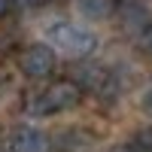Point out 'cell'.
I'll use <instances>...</instances> for the list:
<instances>
[{"label":"cell","instance_id":"obj_8","mask_svg":"<svg viewBox=\"0 0 152 152\" xmlns=\"http://www.w3.org/2000/svg\"><path fill=\"white\" fill-rule=\"evenodd\" d=\"M137 46H140V52H143V55L152 58V24H149V28H146L140 37H137Z\"/></svg>","mask_w":152,"mask_h":152},{"label":"cell","instance_id":"obj_10","mask_svg":"<svg viewBox=\"0 0 152 152\" xmlns=\"http://www.w3.org/2000/svg\"><path fill=\"white\" fill-rule=\"evenodd\" d=\"M9 9H12V3H9V0H0V18H3Z\"/></svg>","mask_w":152,"mask_h":152},{"label":"cell","instance_id":"obj_6","mask_svg":"<svg viewBox=\"0 0 152 152\" xmlns=\"http://www.w3.org/2000/svg\"><path fill=\"white\" fill-rule=\"evenodd\" d=\"M76 85L82 88V91H104V88L113 82V73L107 67L100 64H91V61H85V64H79V70H76Z\"/></svg>","mask_w":152,"mask_h":152},{"label":"cell","instance_id":"obj_7","mask_svg":"<svg viewBox=\"0 0 152 152\" xmlns=\"http://www.w3.org/2000/svg\"><path fill=\"white\" fill-rule=\"evenodd\" d=\"M76 9H79L88 21H104L110 15H116L119 0H76Z\"/></svg>","mask_w":152,"mask_h":152},{"label":"cell","instance_id":"obj_3","mask_svg":"<svg viewBox=\"0 0 152 152\" xmlns=\"http://www.w3.org/2000/svg\"><path fill=\"white\" fill-rule=\"evenodd\" d=\"M55 49L49 43H31L18 52V70L28 76V79H49L55 73Z\"/></svg>","mask_w":152,"mask_h":152},{"label":"cell","instance_id":"obj_5","mask_svg":"<svg viewBox=\"0 0 152 152\" xmlns=\"http://www.w3.org/2000/svg\"><path fill=\"white\" fill-rule=\"evenodd\" d=\"M9 152H52V140L37 125H21L9 137Z\"/></svg>","mask_w":152,"mask_h":152},{"label":"cell","instance_id":"obj_9","mask_svg":"<svg viewBox=\"0 0 152 152\" xmlns=\"http://www.w3.org/2000/svg\"><path fill=\"white\" fill-rule=\"evenodd\" d=\"M12 9H21V12H28V9H40L46 6V0H9Z\"/></svg>","mask_w":152,"mask_h":152},{"label":"cell","instance_id":"obj_4","mask_svg":"<svg viewBox=\"0 0 152 152\" xmlns=\"http://www.w3.org/2000/svg\"><path fill=\"white\" fill-rule=\"evenodd\" d=\"M116 18H119V24H122L125 34L140 37L152 24V12H149L146 3H140V0H122L119 9H116Z\"/></svg>","mask_w":152,"mask_h":152},{"label":"cell","instance_id":"obj_2","mask_svg":"<svg viewBox=\"0 0 152 152\" xmlns=\"http://www.w3.org/2000/svg\"><path fill=\"white\" fill-rule=\"evenodd\" d=\"M82 88L76 85L73 79H55L49 82V88L34 100L31 113H40V116H55V113H67V110H76L82 104Z\"/></svg>","mask_w":152,"mask_h":152},{"label":"cell","instance_id":"obj_1","mask_svg":"<svg viewBox=\"0 0 152 152\" xmlns=\"http://www.w3.org/2000/svg\"><path fill=\"white\" fill-rule=\"evenodd\" d=\"M49 40H52V49H58L67 58H88L97 46L94 31L82 28V24H73V21H55L49 28Z\"/></svg>","mask_w":152,"mask_h":152}]
</instances>
